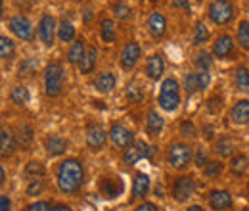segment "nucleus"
<instances>
[{
    "label": "nucleus",
    "instance_id": "nucleus-45",
    "mask_svg": "<svg viewBox=\"0 0 249 211\" xmlns=\"http://www.w3.org/2000/svg\"><path fill=\"white\" fill-rule=\"evenodd\" d=\"M180 134L184 138H196L197 136V127L194 125V121H182L180 123Z\"/></svg>",
    "mask_w": 249,
    "mask_h": 211
},
{
    "label": "nucleus",
    "instance_id": "nucleus-9",
    "mask_svg": "<svg viewBox=\"0 0 249 211\" xmlns=\"http://www.w3.org/2000/svg\"><path fill=\"white\" fill-rule=\"evenodd\" d=\"M182 89L188 96H194L197 92H205L211 87V71H188L186 75L182 77Z\"/></svg>",
    "mask_w": 249,
    "mask_h": 211
},
{
    "label": "nucleus",
    "instance_id": "nucleus-56",
    "mask_svg": "<svg viewBox=\"0 0 249 211\" xmlns=\"http://www.w3.org/2000/svg\"><path fill=\"white\" fill-rule=\"evenodd\" d=\"M192 2H194V4H196V6H199V4H203V2H205V0H192Z\"/></svg>",
    "mask_w": 249,
    "mask_h": 211
},
{
    "label": "nucleus",
    "instance_id": "nucleus-25",
    "mask_svg": "<svg viewBox=\"0 0 249 211\" xmlns=\"http://www.w3.org/2000/svg\"><path fill=\"white\" fill-rule=\"evenodd\" d=\"M98 56H100L98 46L89 44V46H87V52H85V56H83V60L79 61V65H77L79 73L85 75V77L90 75L94 69H96V65H98Z\"/></svg>",
    "mask_w": 249,
    "mask_h": 211
},
{
    "label": "nucleus",
    "instance_id": "nucleus-53",
    "mask_svg": "<svg viewBox=\"0 0 249 211\" xmlns=\"http://www.w3.org/2000/svg\"><path fill=\"white\" fill-rule=\"evenodd\" d=\"M186 211H205V210H203V206H199V204H194V206H188Z\"/></svg>",
    "mask_w": 249,
    "mask_h": 211
},
{
    "label": "nucleus",
    "instance_id": "nucleus-31",
    "mask_svg": "<svg viewBox=\"0 0 249 211\" xmlns=\"http://www.w3.org/2000/svg\"><path fill=\"white\" fill-rule=\"evenodd\" d=\"M163 127H165V117L157 110H150L146 115V133L150 136H159Z\"/></svg>",
    "mask_w": 249,
    "mask_h": 211
},
{
    "label": "nucleus",
    "instance_id": "nucleus-48",
    "mask_svg": "<svg viewBox=\"0 0 249 211\" xmlns=\"http://www.w3.org/2000/svg\"><path fill=\"white\" fill-rule=\"evenodd\" d=\"M50 210H52V206L46 200H38V202H35V204H31L27 208V211H50Z\"/></svg>",
    "mask_w": 249,
    "mask_h": 211
},
{
    "label": "nucleus",
    "instance_id": "nucleus-17",
    "mask_svg": "<svg viewBox=\"0 0 249 211\" xmlns=\"http://www.w3.org/2000/svg\"><path fill=\"white\" fill-rule=\"evenodd\" d=\"M167 71V63L161 52H152L146 61H144V75L150 79V81H163V75Z\"/></svg>",
    "mask_w": 249,
    "mask_h": 211
},
{
    "label": "nucleus",
    "instance_id": "nucleus-3",
    "mask_svg": "<svg viewBox=\"0 0 249 211\" xmlns=\"http://www.w3.org/2000/svg\"><path fill=\"white\" fill-rule=\"evenodd\" d=\"M42 87H44V94L48 98L62 96L63 89H65V67H63L62 61L52 60L44 65V69H42Z\"/></svg>",
    "mask_w": 249,
    "mask_h": 211
},
{
    "label": "nucleus",
    "instance_id": "nucleus-36",
    "mask_svg": "<svg viewBox=\"0 0 249 211\" xmlns=\"http://www.w3.org/2000/svg\"><path fill=\"white\" fill-rule=\"evenodd\" d=\"M234 38H236V44L244 52H249V19H240L238 21Z\"/></svg>",
    "mask_w": 249,
    "mask_h": 211
},
{
    "label": "nucleus",
    "instance_id": "nucleus-40",
    "mask_svg": "<svg viewBox=\"0 0 249 211\" xmlns=\"http://www.w3.org/2000/svg\"><path fill=\"white\" fill-rule=\"evenodd\" d=\"M16 56V42L6 37L0 35V60H12Z\"/></svg>",
    "mask_w": 249,
    "mask_h": 211
},
{
    "label": "nucleus",
    "instance_id": "nucleus-11",
    "mask_svg": "<svg viewBox=\"0 0 249 211\" xmlns=\"http://www.w3.org/2000/svg\"><path fill=\"white\" fill-rule=\"evenodd\" d=\"M140 58H142V44L138 40H134V38L126 40L121 46V50H119V65L124 71L134 69L136 63L140 61Z\"/></svg>",
    "mask_w": 249,
    "mask_h": 211
},
{
    "label": "nucleus",
    "instance_id": "nucleus-44",
    "mask_svg": "<svg viewBox=\"0 0 249 211\" xmlns=\"http://www.w3.org/2000/svg\"><path fill=\"white\" fill-rule=\"evenodd\" d=\"M44 188H46V182L44 179H38V181H31L27 184V196H31V198H36V196H40L42 192H44Z\"/></svg>",
    "mask_w": 249,
    "mask_h": 211
},
{
    "label": "nucleus",
    "instance_id": "nucleus-54",
    "mask_svg": "<svg viewBox=\"0 0 249 211\" xmlns=\"http://www.w3.org/2000/svg\"><path fill=\"white\" fill-rule=\"evenodd\" d=\"M6 181V171H4V167L0 165V184Z\"/></svg>",
    "mask_w": 249,
    "mask_h": 211
},
{
    "label": "nucleus",
    "instance_id": "nucleus-20",
    "mask_svg": "<svg viewBox=\"0 0 249 211\" xmlns=\"http://www.w3.org/2000/svg\"><path fill=\"white\" fill-rule=\"evenodd\" d=\"M207 204L213 211H228L234 204V198L228 190L224 188H215L207 194Z\"/></svg>",
    "mask_w": 249,
    "mask_h": 211
},
{
    "label": "nucleus",
    "instance_id": "nucleus-39",
    "mask_svg": "<svg viewBox=\"0 0 249 211\" xmlns=\"http://www.w3.org/2000/svg\"><path fill=\"white\" fill-rule=\"evenodd\" d=\"M222 171H224V163H222V161H218V159H209V163L201 169L203 177H205V179H209V181L218 179V177L222 175Z\"/></svg>",
    "mask_w": 249,
    "mask_h": 211
},
{
    "label": "nucleus",
    "instance_id": "nucleus-58",
    "mask_svg": "<svg viewBox=\"0 0 249 211\" xmlns=\"http://www.w3.org/2000/svg\"><path fill=\"white\" fill-rule=\"evenodd\" d=\"M248 190H249V184H248Z\"/></svg>",
    "mask_w": 249,
    "mask_h": 211
},
{
    "label": "nucleus",
    "instance_id": "nucleus-10",
    "mask_svg": "<svg viewBox=\"0 0 249 211\" xmlns=\"http://www.w3.org/2000/svg\"><path fill=\"white\" fill-rule=\"evenodd\" d=\"M36 37L44 46H52L58 37V19L52 14H42L36 23Z\"/></svg>",
    "mask_w": 249,
    "mask_h": 211
},
{
    "label": "nucleus",
    "instance_id": "nucleus-19",
    "mask_svg": "<svg viewBox=\"0 0 249 211\" xmlns=\"http://www.w3.org/2000/svg\"><path fill=\"white\" fill-rule=\"evenodd\" d=\"M98 35L100 40L104 44H115L117 37H119V29H117V21L109 16H102L98 19Z\"/></svg>",
    "mask_w": 249,
    "mask_h": 211
},
{
    "label": "nucleus",
    "instance_id": "nucleus-34",
    "mask_svg": "<svg viewBox=\"0 0 249 211\" xmlns=\"http://www.w3.org/2000/svg\"><path fill=\"white\" fill-rule=\"evenodd\" d=\"M234 87L236 91L244 92V94H249V67L248 65H238L234 69Z\"/></svg>",
    "mask_w": 249,
    "mask_h": 211
},
{
    "label": "nucleus",
    "instance_id": "nucleus-51",
    "mask_svg": "<svg viewBox=\"0 0 249 211\" xmlns=\"http://www.w3.org/2000/svg\"><path fill=\"white\" fill-rule=\"evenodd\" d=\"M203 136H205L207 140H213V138H215V129H213V127H205V129H203Z\"/></svg>",
    "mask_w": 249,
    "mask_h": 211
},
{
    "label": "nucleus",
    "instance_id": "nucleus-13",
    "mask_svg": "<svg viewBox=\"0 0 249 211\" xmlns=\"http://www.w3.org/2000/svg\"><path fill=\"white\" fill-rule=\"evenodd\" d=\"M140 159H154V148L148 146L144 140H134L130 146L123 150L124 165H136Z\"/></svg>",
    "mask_w": 249,
    "mask_h": 211
},
{
    "label": "nucleus",
    "instance_id": "nucleus-55",
    "mask_svg": "<svg viewBox=\"0 0 249 211\" xmlns=\"http://www.w3.org/2000/svg\"><path fill=\"white\" fill-rule=\"evenodd\" d=\"M4 18V0H0V21Z\"/></svg>",
    "mask_w": 249,
    "mask_h": 211
},
{
    "label": "nucleus",
    "instance_id": "nucleus-57",
    "mask_svg": "<svg viewBox=\"0 0 249 211\" xmlns=\"http://www.w3.org/2000/svg\"><path fill=\"white\" fill-rule=\"evenodd\" d=\"M146 2H150V4H157V2H161V0H146Z\"/></svg>",
    "mask_w": 249,
    "mask_h": 211
},
{
    "label": "nucleus",
    "instance_id": "nucleus-49",
    "mask_svg": "<svg viewBox=\"0 0 249 211\" xmlns=\"http://www.w3.org/2000/svg\"><path fill=\"white\" fill-rule=\"evenodd\" d=\"M134 211H159V208H157V204H154V202H142L140 206H136Z\"/></svg>",
    "mask_w": 249,
    "mask_h": 211
},
{
    "label": "nucleus",
    "instance_id": "nucleus-8",
    "mask_svg": "<svg viewBox=\"0 0 249 211\" xmlns=\"http://www.w3.org/2000/svg\"><path fill=\"white\" fill-rule=\"evenodd\" d=\"M96 190L102 200H117L124 192V182L119 175H102L96 182Z\"/></svg>",
    "mask_w": 249,
    "mask_h": 211
},
{
    "label": "nucleus",
    "instance_id": "nucleus-52",
    "mask_svg": "<svg viewBox=\"0 0 249 211\" xmlns=\"http://www.w3.org/2000/svg\"><path fill=\"white\" fill-rule=\"evenodd\" d=\"M50 211H73L67 204H56V206H52V210Z\"/></svg>",
    "mask_w": 249,
    "mask_h": 211
},
{
    "label": "nucleus",
    "instance_id": "nucleus-28",
    "mask_svg": "<svg viewBox=\"0 0 249 211\" xmlns=\"http://www.w3.org/2000/svg\"><path fill=\"white\" fill-rule=\"evenodd\" d=\"M215 152H217V155L228 159V157H234L238 153V144L230 134H222L215 142Z\"/></svg>",
    "mask_w": 249,
    "mask_h": 211
},
{
    "label": "nucleus",
    "instance_id": "nucleus-42",
    "mask_svg": "<svg viewBox=\"0 0 249 211\" xmlns=\"http://www.w3.org/2000/svg\"><path fill=\"white\" fill-rule=\"evenodd\" d=\"M205 106H207V112L209 114H220L222 112V108H224V98L220 96V94H213V96H209V100L205 102Z\"/></svg>",
    "mask_w": 249,
    "mask_h": 211
},
{
    "label": "nucleus",
    "instance_id": "nucleus-38",
    "mask_svg": "<svg viewBox=\"0 0 249 211\" xmlns=\"http://www.w3.org/2000/svg\"><path fill=\"white\" fill-rule=\"evenodd\" d=\"M10 100L16 104V106H27L29 100H31V92L25 85H16L12 91H10Z\"/></svg>",
    "mask_w": 249,
    "mask_h": 211
},
{
    "label": "nucleus",
    "instance_id": "nucleus-15",
    "mask_svg": "<svg viewBox=\"0 0 249 211\" xmlns=\"http://www.w3.org/2000/svg\"><path fill=\"white\" fill-rule=\"evenodd\" d=\"M107 136H109V142L115 148H121V150H124L126 146H130L136 140L132 129H128L123 123H111V127L107 131Z\"/></svg>",
    "mask_w": 249,
    "mask_h": 211
},
{
    "label": "nucleus",
    "instance_id": "nucleus-4",
    "mask_svg": "<svg viewBox=\"0 0 249 211\" xmlns=\"http://www.w3.org/2000/svg\"><path fill=\"white\" fill-rule=\"evenodd\" d=\"M205 16L213 25L226 27L236 19V6L232 0H211L207 4Z\"/></svg>",
    "mask_w": 249,
    "mask_h": 211
},
{
    "label": "nucleus",
    "instance_id": "nucleus-47",
    "mask_svg": "<svg viewBox=\"0 0 249 211\" xmlns=\"http://www.w3.org/2000/svg\"><path fill=\"white\" fill-rule=\"evenodd\" d=\"M171 6L182 14H192V0H171Z\"/></svg>",
    "mask_w": 249,
    "mask_h": 211
},
{
    "label": "nucleus",
    "instance_id": "nucleus-59",
    "mask_svg": "<svg viewBox=\"0 0 249 211\" xmlns=\"http://www.w3.org/2000/svg\"><path fill=\"white\" fill-rule=\"evenodd\" d=\"M246 211H249V208H248V210H246Z\"/></svg>",
    "mask_w": 249,
    "mask_h": 211
},
{
    "label": "nucleus",
    "instance_id": "nucleus-2",
    "mask_svg": "<svg viewBox=\"0 0 249 211\" xmlns=\"http://www.w3.org/2000/svg\"><path fill=\"white\" fill-rule=\"evenodd\" d=\"M157 104L163 112L167 114H175L180 104H182V85L178 83L177 77H163L159 92H157Z\"/></svg>",
    "mask_w": 249,
    "mask_h": 211
},
{
    "label": "nucleus",
    "instance_id": "nucleus-43",
    "mask_svg": "<svg viewBox=\"0 0 249 211\" xmlns=\"http://www.w3.org/2000/svg\"><path fill=\"white\" fill-rule=\"evenodd\" d=\"M194 165L196 167H199V169H203L207 163H209V153H207V150L203 148V146H197L196 150H194Z\"/></svg>",
    "mask_w": 249,
    "mask_h": 211
},
{
    "label": "nucleus",
    "instance_id": "nucleus-1",
    "mask_svg": "<svg viewBox=\"0 0 249 211\" xmlns=\"http://www.w3.org/2000/svg\"><path fill=\"white\" fill-rule=\"evenodd\" d=\"M58 188L63 194H77L85 182V167L77 157H67L58 165L56 173Z\"/></svg>",
    "mask_w": 249,
    "mask_h": 211
},
{
    "label": "nucleus",
    "instance_id": "nucleus-18",
    "mask_svg": "<svg viewBox=\"0 0 249 211\" xmlns=\"http://www.w3.org/2000/svg\"><path fill=\"white\" fill-rule=\"evenodd\" d=\"M92 87L100 94H109L117 89V75L111 69H102L92 77Z\"/></svg>",
    "mask_w": 249,
    "mask_h": 211
},
{
    "label": "nucleus",
    "instance_id": "nucleus-22",
    "mask_svg": "<svg viewBox=\"0 0 249 211\" xmlns=\"http://www.w3.org/2000/svg\"><path fill=\"white\" fill-rule=\"evenodd\" d=\"M18 150V136L12 127L0 129V157H10Z\"/></svg>",
    "mask_w": 249,
    "mask_h": 211
},
{
    "label": "nucleus",
    "instance_id": "nucleus-16",
    "mask_svg": "<svg viewBox=\"0 0 249 211\" xmlns=\"http://www.w3.org/2000/svg\"><path fill=\"white\" fill-rule=\"evenodd\" d=\"M109 136L107 131L100 125V123H89L87 125V133H85V142L92 152H100L107 144Z\"/></svg>",
    "mask_w": 249,
    "mask_h": 211
},
{
    "label": "nucleus",
    "instance_id": "nucleus-50",
    "mask_svg": "<svg viewBox=\"0 0 249 211\" xmlns=\"http://www.w3.org/2000/svg\"><path fill=\"white\" fill-rule=\"evenodd\" d=\"M0 211H12V200L8 196H0Z\"/></svg>",
    "mask_w": 249,
    "mask_h": 211
},
{
    "label": "nucleus",
    "instance_id": "nucleus-30",
    "mask_svg": "<svg viewBox=\"0 0 249 211\" xmlns=\"http://www.w3.org/2000/svg\"><path fill=\"white\" fill-rule=\"evenodd\" d=\"M75 38H77V27L73 25L71 19L62 18L58 21V40L63 42V44H71Z\"/></svg>",
    "mask_w": 249,
    "mask_h": 211
},
{
    "label": "nucleus",
    "instance_id": "nucleus-27",
    "mask_svg": "<svg viewBox=\"0 0 249 211\" xmlns=\"http://www.w3.org/2000/svg\"><path fill=\"white\" fill-rule=\"evenodd\" d=\"M67 146H69V142L60 136V134H48L46 138H44V150L46 153L50 155V157H58V155H63L65 152H67Z\"/></svg>",
    "mask_w": 249,
    "mask_h": 211
},
{
    "label": "nucleus",
    "instance_id": "nucleus-12",
    "mask_svg": "<svg viewBox=\"0 0 249 211\" xmlns=\"http://www.w3.org/2000/svg\"><path fill=\"white\" fill-rule=\"evenodd\" d=\"M146 29L150 33V37L154 40H161L167 37L169 33V18L165 12L161 10H154L148 14V19H146Z\"/></svg>",
    "mask_w": 249,
    "mask_h": 211
},
{
    "label": "nucleus",
    "instance_id": "nucleus-23",
    "mask_svg": "<svg viewBox=\"0 0 249 211\" xmlns=\"http://www.w3.org/2000/svg\"><path fill=\"white\" fill-rule=\"evenodd\" d=\"M211 40V31L205 25L203 19H196L194 27H192V35H190V42L196 48H203L207 42Z\"/></svg>",
    "mask_w": 249,
    "mask_h": 211
},
{
    "label": "nucleus",
    "instance_id": "nucleus-41",
    "mask_svg": "<svg viewBox=\"0 0 249 211\" xmlns=\"http://www.w3.org/2000/svg\"><path fill=\"white\" fill-rule=\"evenodd\" d=\"M18 71H19V75L31 77V75H35V71H38V61L35 58H23L18 65Z\"/></svg>",
    "mask_w": 249,
    "mask_h": 211
},
{
    "label": "nucleus",
    "instance_id": "nucleus-33",
    "mask_svg": "<svg viewBox=\"0 0 249 211\" xmlns=\"http://www.w3.org/2000/svg\"><path fill=\"white\" fill-rule=\"evenodd\" d=\"M215 61L217 60L213 58L211 50L199 48V50L196 52V56H194V69H197V71H211L213 65H215Z\"/></svg>",
    "mask_w": 249,
    "mask_h": 211
},
{
    "label": "nucleus",
    "instance_id": "nucleus-26",
    "mask_svg": "<svg viewBox=\"0 0 249 211\" xmlns=\"http://www.w3.org/2000/svg\"><path fill=\"white\" fill-rule=\"evenodd\" d=\"M87 40L83 37H77L69 46H67V52H65V60L69 65H79V61L83 60L85 52H87Z\"/></svg>",
    "mask_w": 249,
    "mask_h": 211
},
{
    "label": "nucleus",
    "instance_id": "nucleus-24",
    "mask_svg": "<svg viewBox=\"0 0 249 211\" xmlns=\"http://www.w3.org/2000/svg\"><path fill=\"white\" fill-rule=\"evenodd\" d=\"M152 190V179L148 173L138 171L132 179V198L134 200H144Z\"/></svg>",
    "mask_w": 249,
    "mask_h": 211
},
{
    "label": "nucleus",
    "instance_id": "nucleus-5",
    "mask_svg": "<svg viewBox=\"0 0 249 211\" xmlns=\"http://www.w3.org/2000/svg\"><path fill=\"white\" fill-rule=\"evenodd\" d=\"M238 44L236 38L228 33H218L217 37L211 40V54L217 61H230L236 58Z\"/></svg>",
    "mask_w": 249,
    "mask_h": 211
},
{
    "label": "nucleus",
    "instance_id": "nucleus-35",
    "mask_svg": "<svg viewBox=\"0 0 249 211\" xmlns=\"http://www.w3.org/2000/svg\"><path fill=\"white\" fill-rule=\"evenodd\" d=\"M44 175H46V167H44V163L38 161V159H31V161L25 165V169H23V177L29 182L44 179Z\"/></svg>",
    "mask_w": 249,
    "mask_h": 211
},
{
    "label": "nucleus",
    "instance_id": "nucleus-21",
    "mask_svg": "<svg viewBox=\"0 0 249 211\" xmlns=\"http://www.w3.org/2000/svg\"><path fill=\"white\" fill-rule=\"evenodd\" d=\"M228 117L232 121V125H236V127L249 125V98H238L232 104Z\"/></svg>",
    "mask_w": 249,
    "mask_h": 211
},
{
    "label": "nucleus",
    "instance_id": "nucleus-32",
    "mask_svg": "<svg viewBox=\"0 0 249 211\" xmlns=\"http://www.w3.org/2000/svg\"><path fill=\"white\" fill-rule=\"evenodd\" d=\"M228 167H230V173L234 177H244L249 169V155L244 152H238L234 157H230Z\"/></svg>",
    "mask_w": 249,
    "mask_h": 211
},
{
    "label": "nucleus",
    "instance_id": "nucleus-14",
    "mask_svg": "<svg viewBox=\"0 0 249 211\" xmlns=\"http://www.w3.org/2000/svg\"><path fill=\"white\" fill-rule=\"evenodd\" d=\"M196 192V179L192 175H180L177 177L173 186H171V194H173V200L182 204V202H188Z\"/></svg>",
    "mask_w": 249,
    "mask_h": 211
},
{
    "label": "nucleus",
    "instance_id": "nucleus-7",
    "mask_svg": "<svg viewBox=\"0 0 249 211\" xmlns=\"http://www.w3.org/2000/svg\"><path fill=\"white\" fill-rule=\"evenodd\" d=\"M8 29L10 33L18 38V40H23V42H31L33 38L36 37V31L33 21L25 16V14H14L8 18Z\"/></svg>",
    "mask_w": 249,
    "mask_h": 211
},
{
    "label": "nucleus",
    "instance_id": "nucleus-29",
    "mask_svg": "<svg viewBox=\"0 0 249 211\" xmlns=\"http://www.w3.org/2000/svg\"><path fill=\"white\" fill-rule=\"evenodd\" d=\"M109 12H111L113 19H119V21H128L134 14L132 6L126 0H111L109 2Z\"/></svg>",
    "mask_w": 249,
    "mask_h": 211
},
{
    "label": "nucleus",
    "instance_id": "nucleus-6",
    "mask_svg": "<svg viewBox=\"0 0 249 211\" xmlns=\"http://www.w3.org/2000/svg\"><path fill=\"white\" fill-rule=\"evenodd\" d=\"M194 159V148L186 142H173L167 150V163L177 169V171H184Z\"/></svg>",
    "mask_w": 249,
    "mask_h": 211
},
{
    "label": "nucleus",
    "instance_id": "nucleus-46",
    "mask_svg": "<svg viewBox=\"0 0 249 211\" xmlns=\"http://www.w3.org/2000/svg\"><path fill=\"white\" fill-rule=\"evenodd\" d=\"M33 140V129L29 125H21V131H19V142L21 146H29Z\"/></svg>",
    "mask_w": 249,
    "mask_h": 211
},
{
    "label": "nucleus",
    "instance_id": "nucleus-37",
    "mask_svg": "<svg viewBox=\"0 0 249 211\" xmlns=\"http://www.w3.org/2000/svg\"><path fill=\"white\" fill-rule=\"evenodd\" d=\"M124 96H126V100H128V102L138 104V102H142V100H144L146 91H144V87H142L138 81H128V83H126V87H124Z\"/></svg>",
    "mask_w": 249,
    "mask_h": 211
}]
</instances>
